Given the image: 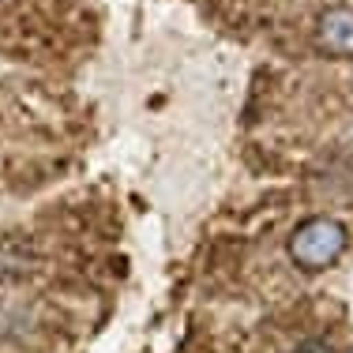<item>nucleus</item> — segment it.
Wrapping results in <instances>:
<instances>
[{
  "mask_svg": "<svg viewBox=\"0 0 353 353\" xmlns=\"http://www.w3.org/2000/svg\"><path fill=\"white\" fill-rule=\"evenodd\" d=\"M346 245H350L346 225H342L339 218L316 214V218H305V222L293 230L290 259L301 271H323V267H331L334 259L346 252Z\"/></svg>",
  "mask_w": 353,
  "mask_h": 353,
  "instance_id": "f257e3e1",
  "label": "nucleus"
},
{
  "mask_svg": "<svg viewBox=\"0 0 353 353\" xmlns=\"http://www.w3.org/2000/svg\"><path fill=\"white\" fill-rule=\"evenodd\" d=\"M316 46L327 57H353V8H327L316 23Z\"/></svg>",
  "mask_w": 353,
  "mask_h": 353,
  "instance_id": "f03ea898",
  "label": "nucleus"
},
{
  "mask_svg": "<svg viewBox=\"0 0 353 353\" xmlns=\"http://www.w3.org/2000/svg\"><path fill=\"white\" fill-rule=\"evenodd\" d=\"M293 353H331V346H327L323 339H308V342H301Z\"/></svg>",
  "mask_w": 353,
  "mask_h": 353,
  "instance_id": "7ed1b4c3",
  "label": "nucleus"
},
{
  "mask_svg": "<svg viewBox=\"0 0 353 353\" xmlns=\"http://www.w3.org/2000/svg\"><path fill=\"white\" fill-rule=\"evenodd\" d=\"M350 353H353V350H350Z\"/></svg>",
  "mask_w": 353,
  "mask_h": 353,
  "instance_id": "20e7f679",
  "label": "nucleus"
}]
</instances>
